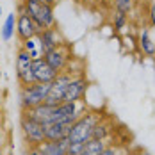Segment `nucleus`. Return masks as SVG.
<instances>
[{
	"instance_id": "dca6fc26",
	"label": "nucleus",
	"mask_w": 155,
	"mask_h": 155,
	"mask_svg": "<svg viewBox=\"0 0 155 155\" xmlns=\"http://www.w3.org/2000/svg\"><path fill=\"white\" fill-rule=\"evenodd\" d=\"M105 141L104 139H91L84 143V148H82V153L80 155H100V152L105 148Z\"/></svg>"
},
{
	"instance_id": "4be33fe9",
	"label": "nucleus",
	"mask_w": 155,
	"mask_h": 155,
	"mask_svg": "<svg viewBox=\"0 0 155 155\" xmlns=\"http://www.w3.org/2000/svg\"><path fill=\"white\" fill-rule=\"evenodd\" d=\"M84 148V143H70L68 146V155H80Z\"/></svg>"
},
{
	"instance_id": "1a4fd4ad",
	"label": "nucleus",
	"mask_w": 155,
	"mask_h": 155,
	"mask_svg": "<svg viewBox=\"0 0 155 155\" xmlns=\"http://www.w3.org/2000/svg\"><path fill=\"white\" fill-rule=\"evenodd\" d=\"M32 71H34V77H36L38 82H45V84H50L54 78L57 77V71L43 57L32 59Z\"/></svg>"
},
{
	"instance_id": "a878e982",
	"label": "nucleus",
	"mask_w": 155,
	"mask_h": 155,
	"mask_svg": "<svg viewBox=\"0 0 155 155\" xmlns=\"http://www.w3.org/2000/svg\"><path fill=\"white\" fill-rule=\"evenodd\" d=\"M5 143H7V141H5V134H4V130L0 128V148H4Z\"/></svg>"
},
{
	"instance_id": "4468645a",
	"label": "nucleus",
	"mask_w": 155,
	"mask_h": 155,
	"mask_svg": "<svg viewBox=\"0 0 155 155\" xmlns=\"http://www.w3.org/2000/svg\"><path fill=\"white\" fill-rule=\"evenodd\" d=\"M15 34H16V13H9L5 16L2 27H0V38H2V41L7 43L15 38Z\"/></svg>"
},
{
	"instance_id": "393cba45",
	"label": "nucleus",
	"mask_w": 155,
	"mask_h": 155,
	"mask_svg": "<svg viewBox=\"0 0 155 155\" xmlns=\"http://www.w3.org/2000/svg\"><path fill=\"white\" fill-rule=\"evenodd\" d=\"M29 55H31V59H38V57H43V55H41V52H39V48H34V50H31V52H29Z\"/></svg>"
},
{
	"instance_id": "6e6552de",
	"label": "nucleus",
	"mask_w": 155,
	"mask_h": 155,
	"mask_svg": "<svg viewBox=\"0 0 155 155\" xmlns=\"http://www.w3.org/2000/svg\"><path fill=\"white\" fill-rule=\"evenodd\" d=\"M43 59H45L57 73L68 70V64H70V55H68V50H66V45H64V43L59 45L57 48L47 52V54L43 55Z\"/></svg>"
},
{
	"instance_id": "6ab92c4d",
	"label": "nucleus",
	"mask_w": 155,
	"mask_h": 155,
	"mask_svg": "<svg viewBox=\"0 0 155 155\" xmlns=\"http://www.w3.org/2000/svg\"><path fill=\"white\" fill-rule=\"evenodd\" d=\"M134 2L136 0H112V5H114V11L128 15L134 9Z\"/></svg>"
},
{
	"instance_id": "473e14b6",
	"label": "nucleus",
	"mask_w": 155,
	"mask_h": 155,
	"mask_svg": "<svg viewBox=\"0 0 155 155\" xmlns=\"http://www.w3.org/2000/svg\"><path fill=\"white\" fill-rule=\"evenodd\" d=\"M39 2H45V0H39Z\"/></svg>"
},
{
	"instance_id": "c756f323",
	"label": "nucleus",
	"mask_w": 155,
	"mask_h": 155,
	"mask_svg": "<svg viewBox=\"0 0 155 155\" xmlns=\"http://www.w3.org/2000/svg\"><path fill=\"white\" fill-rule=\"evenodd\" d=\"M2 150H4V148H0V155H4V152H2Z\"/></svg>"
},
{
	"instance_id": "ddd939ff",
	"label": "nucleus",
	"mask_w": 155,
	"mask_h": 155,
	"mask_svg": "<svg viewBox=\"0 0 155 155\" xmlns=\"http://www.w3.org/2000/svg\"><path fill=\"white\" fill-rule=\"evenodd\" d=\"M68 146H70V139L62 137L59 141H45L38 148L41 155H68Z\"/></svg>"
},
{
	"instance_id": "20e7f679",
	"label": "nucleus",
	"mask_w": 155,
	"mask_h": 155,
	"mask_svg": "<svg viewBox=\"0 0 155 155\" xmlns=\"http://www.w3.org/2000/svg\"><path fill=\"white\" fill-rule=\"evenodd\" d=\"M20 127H21V132H23V137L27 141L29 146H39L45 143V127L38 121L31 120L29 116H23L21 114V120H20Z\"/></svg>"
},
{
	"instance_id": "7ed1b4c3",
	"label": "nucleus",
	"mask_w": 155,
	"mask_h": 155,
	"mask_svg": "<svg viewBox=\"0 0 155 155\" xmlns=\"http://www.w3.org/2000/svg\"><path fill=\"white\" fill-rule=\"evenodd\" d=\"M39 34V29L38 25L34 23L31 16L25 13L23 9V4L20 2L18 4V13H16V36L20 41H27L31 38H36Z\"/></svg>"
},
{
	"instance_id": "423d86ee",
	"label": "nucleus",
	"mask_w": 155,
	"mask_h": 155,
	"mask_svg": "<svg viewBox=\"0 0 155 155\" xmlns=\"http://www.w3.org/2000/svg\"><path fill=\"white\" fill-rule=\"evenodd\" d=\"M36 39H38V48H39V52H41V55H45L47 52H50V50H54V48H57L59 45L64 43L61 32L57 31L55 27H52V29H43V31L36 36Z\"/></svg>"
},
{
	"instance_id": "f3484780",
	"label": "nucleus",
	"mask_w": 155,
	"mask_h": 155,
	"mask_svg": "<svg viewBox=\"0 0 155 155\" xmlns=\"http://www.w3.org/2000/svg\"><path fill=\"white\" fill-rule=\"evenodd\" d=\"M31 64H32V59H31V55H29V52L23 50V48H20L18 54H16V73L18 71H23Z\"/></svg>"
},
{
	"instance_id": "cd10ccee",
	"label": "nucleus",
	"mask_w": 155,
	"mask_h": 155,
	"mask_svg": "<svg viewBox=\"0 0 155 155\" xmlns=\"http://www.w3.org/2000/svg\"><path fill=\"white\" fill-rule=\"evenodd\" d=\"M139 155H150V153H148V152H141Z\"/></svg>"
},
{
	"instance_id": "aec40b11",
	"label": "nucleus",
	"mask_w": 155,
	"mask_h": 155,
	"mask_svg": "<svg viewBox=\"0 0 155 155\" xmlns=\"http://www.w3.org/2000/svg\"><path fill=\"white\" fill-rule=\"evenodd\" d=\"M109 134H110V128H109V125L100 121V123H98V125L93 128V136H91V137H93V139H104V141H105V139L109 137Z\"/></svg>"
},
{
	"instance_id": "9d476101",
	"label": "nucleus",
	"mask_w": 155,
	"mask_h": 155,
	"mask_svg": "<svg viewBox=\"0 0 155 155\" xmlns=\"http://www.w3.org/2000/svg\"><path fill=\"white\" fill-rule=\"evenodd\" d=\"M34 23L38 25L39 32L43 29H52L55 27V13H54V5L48 2H39V11L34 20Z\"/></svg>"
},
{
	"instance_id": "0eeeda50",
	"label": "nucleus",
	"mask_w": 155,
	"mask_h": 155,
	"mask_svg": "<svg viewBox=\"0 0 155 155\" xmlns=\"http://www.w3.org/2000/svg\"><path fill=\"white\" fill-rule=\"evenodd\" d=\"M86 91H87V78L84 75H73L68 87H66L62 102H80L84 98Z\"/></svg>"
},
{
	"instance_id": "f03ea898",
	"label": "nucleus",
	"mask_w": 155,
	"mask_h": 155,
	"mask_svg": "<svg viewBox=\"0 0 155 155\" xmlns=\"http://www.w3.org/2000/svg\"><path fill=\"white\" fill-rule=\"evenodd\" d=\"M50 84L45 82H36L32 86H23L20 89V104H21V110L23 109H32L39 104H43L47 100Z\"/></svg>"
},
{
	"instance_id": "bb28decb",
	"label": "nucleus",
	"mask_w": 155,
	"mask_h": 155,
	"mask_svg": "<svg viewBox=\"0 0 155 155\" xmlns=\"http://www.w3.org/2000/svg\"><path fill=\"white\" fill-rule=\"evenodd\" d=\"M21 2H39V0H21Z\"/></svg>"
},
{
	"instance_id": "b1692460",
	"label": "nucleus",
	"mask_w": 155,
	"mask_h": 155,
	"mask_svg": "<svg viewBox=\"0 0 155 155\" xmlns=\"http://www.w3.org/2000/svg\"><path fill=\"white\" fill-rule=\"evenodd\" d=\"M100 155H120V152H118L116 146H105V148L100 152Z\"/></svg>"
},
{
	"instance_id": "c85d7f7f",
	"label": "nucleus",
	"mask_w": 155,
	"mask_h": 155,
	"mask_svg": "<svg viewBox=\"0 0 155 155\" xmlns=\"http://www.w3.org/2000/svg\"><path fill=\"white\" fill-rule=\"evenodd\" d=\"M0 123H2V109H0Z\"/></svg>"
},
{
	"instance_id": "2f4dec72",
	"label": "nucleus",
	"mask_w": 155,
	"mask_h": 155,
	"mask_svg": "<svg viewBox=\"0 0 155 155\" xmlns=\"http://www.w3.org/2000/svg\"><path fill=\"white\" fill-rule=\"evenodd\" d=\"M7 155H15V153H13V152H11V153H7Z\"/></svg>"
},
{
	"instance_id": "72a5a7b5",
	"label": "nucleus",
	"mask_w": 155,
	"mask_h": 155,
	"mask_svg": "<svg viewBox=\"0 0 155 155\" xmlns=\"http://www.w3.org/2000/svg\"><path fill=\"white\" fill-rule=\"evenodd\" d=\"M0 77H2V73H0Z\"/></svg>"
},
{
	"instance_id": "f257e3e1",
	"label": "nucleus",
	"mask_w": 155,
	"mask_h": 155,
	"mask_svg": "<svg viewBox=\"0 0 155 155\" xmlns=\"http://www.w3.org/2000/svg\"><path fill=\"white\" fill-rule=\"evenodd\" d=\"M100 121H102L100 112L86 110L77 121L71 125L70 134H68L70 143H86V141H89L91 136H93V128L100 123Z\"/></svg>"
},
{
	"instance_id": "f8f14e48",
	"label": "nucleus",
	"mask_w": 155,
	"mask_h": 155,
	"mask_svg": "<svg viewBox=\"0 0 155 155\" xmlns=\"http://www.w3.org/2000/svg\"><path fill=\"white\" fill-rule=\"evenodd\" d=\"M73 123L68 121H55V123H47L45 127V139L47 141H59L62 137H68L70 128Z\"/></svg>"
},
{
	"instance_id": "2eb2a0df",
	"label": "nucleus",
	"mask_w": 155,
	"mask_h": 155,
	"mask_svg": "<svg viewBox=\"0 0 155 155\" xmlns=\"http://www.w3.org/2000/svg\"><path fill=\"white\" fill-rule=\"evenodd\" d=\"M139 50L146 55V57H155V43L153 39L150 38V31L148 29H143L139 34Z\"/></svg>"
},
{
	"instance_id": "a211bd4d",
	"label": "nucleus",
	"mask_w": 155,
	"mask_h": 155,
	"mask_svg": "<svg viewBox=\"0 0 155 155\" xmlns=\"http://www.w3.org/2000/svg\"><path fill=\"white\" fill-rule=\"evenodd\" d=\"M16 77H18V82H20L21 87H23V86H32V84L38 82L36 77H34V71H32V64L29 66V68H25L23 71H18Z\"/></svg>"
},
{
	"instance_id": "39448f33",
	"label": "nucleus",
	"mask_w": 155,
	"mask_h": 155,
	"mask_svg": "<svg viewBox=\"0 0 155 155\" xmlns=\"http://www.w3.org/2000/svg\"><path fill=\"white\" fill-rule=\"evenodd\" d=\"M71 77H73V73H70L68 70H66V71H61V73H57V77L50 82V89H48L45 104H48V105H59V104L62 102V98H64L66 87H68V84H70Z\"/></svg>"
},
{
	"instance_id": "7c9ffc66",
	"label": "nucleus",
	"mask_w": 155,
	"mask_h": 155,
	"mask_svg": "<svg viewBox=\"0 0 155 155\" xmlns=\"http://www.w3.org/2000/svg\"><path fill=\"white\" fill-rule=\"evenodd\" d=\"M0 16H2V5H0Z\"/></svg>"
},
{
	"instance_id": "9b49d317",
	"label": "nucleus",
	"mask_w": 155,
	"mask_h": 155,
	"mask_svg": "<svg viewBox=\"0 0 155 155\" xmlns=\"http://www.w3.org/2000/svg\"><path fill=\"white\" fill-rule=\"evenodd\" d=\"M54 107H55V105H48V104L43 102V104H39V105H36V107H32V109H23L21 114H23V116H29L31 120L38 121V123L47 125L48 121H50V118H52Z\"/></svg>"
},
{
	"instance_id": "5701e85b",
	"label": "nucleus",
	"mask_w": 155,
	"mask_h": 155,
	"mask_svg": "<svg viewBox=\"0 0 155 155\" xmlns=\"http://www.w3.org/2000/svg\"><path fill=\"white\" fill-rule=\"evenodd\" d=\"M21 48L27 50V52L38 48V39H36V38H31V39H27V41H21Z\"/></svg>"
},
{
	"instance_id": "412c9836",
	"label": "nucleus",
	"mask_w": 155,
	"mask_h": 155,
	"mask_svg": "<svg viewBox=\"0 0 155 155\" xmlns=\"http://www.w3.org/2000/svg\"><path fill=\"white\" fill-rule=\"evenodd\" d=\"M127 23H128V15H125V13H114V29L118 32H121L127 27Z\"/></svg>"
}]
</instances>
